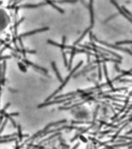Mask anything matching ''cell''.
<instances>
[{
    "instance_id": "7c38bea8",
    "label": "cell",
    "mask_w": 132,
    "mask_h": 149,
    "mask_svg": "<svg viewBox=\"0 0 132 149\" xmlns=\"http://www.w3.org/2000/svg\"><path fill=\"white\" fill-rule=\"evenodd\" d=\"M103 70H104V74H105V77H106V82H107V85H109L111 89L113 88V86L112 85V82L109 79V78H108V74H107V69H106V64H103Z\"/></svg>"
},
{
    "instance_id": "ac0fdd59",
    "label": "cell",
    "mask_w": 132,
    "mask_h": 149,
    "mask_svg": "<svg viewBox=\"0 0 132 149\" xmlns=\"http://www.w3.org/2000/svg\"><path fill=\"white\" fill-rule=\"evenodd\" d=\"M10 104H11L10 103H8L5 104V106L4 107V108L2 109V110H0V114H4V113H5V110H6V109H8V108L9 107Z\"/></svg>"
},
{
    "instance_id": "e0dca14e",
    "label": "cell",
    "mask_w": 132,
    "mask_h": 149,
    "mask_svg": "<svg viewBox=\"0 0 132 149\" xmlns=\"http://www.w3.org/2000/svg\"><path fill=\"white\" fill-rule=\"evenodd\" d=\"M62 58L64 59V64L66 67H68V61H67V58H66V53L64 51V49H62Z\"/></svg>"
},
{
    "instance_id": "f546056e",
    "label": "cell",
    "mask_w": 132,
    "mask_h": 149,
    "mask_svg": "<svg viewBox=\"0 0 132 149\" xmlns=\"http://www.w3.org/2000/svg\"><path fill=\"white\" fill-rule=\"evenodd\" d=\"M132 134V129L130 130V131H128V132H127V134Z\"/></svg>"
},
{
    "instance_id": "4dcf8cb0",
    "label": "cell",
    "mask_w": 132,
    "mask_h": 149,
    "mask_svg": "<svg viewBox=\"0 0 132 149\" xmlns=\"http://www.w3.org/2000/svg\"><path fill=\"white\" fill-rule=\"evenodd\" d=\"M129 122H132V118H131V119H129V120H128Z\"/></svg>"
},
{
    "instance_id": "d4e9b609",
    "label": "cell",
    "mask_w": 132,
    "mask_h": 149,
    "mask_svg": "<svg viewBox=\"0 0 132 149\" xmlns=\"http://www.w3.org/2000/svg\"><path fill=\"white\" fill-rule=\"evenodd\" d=\"M121 138H124V139H128V140H132L131 138H128V137H125V136H120Z\"/></svg>"
},
{
    "instance_id": "7a4b0ae2",
    "label": "cell",
    "mask_w": 132,
    "mask_h": 149,
    "mask_svg": "<svg viewBox=\"0 0 132 149\" xmlns=\"http://www.w3.org/2000/svg\"><path fill=\"white\" fill-rule=\"evenodd\" d=\"M67 122V120H59V121H56V122H53V123H49L48 125H47L43 130H40V131H38L37 133H36L34 135H33L31 138H29L27 141H25V144L26 143H27L28 141H33V140H34V139H36V138H37L38 137H40L42 134H44L45 131H47V130H48L51 127H54V126H57V125H59V124H63V123H66Z\"/></svg>"
},
{
    "instance_id": "603a6c76",
    "label": "cell",
    "mask_w": 132,
    "mask_h": 149,
    "mask_svg": "<svg viewBox=\"0 0 132 149\" xmlns=\"http://www.w3.org/2000/svg\"><path fill=\"white\" fill-rule=\"evenodd\" d=\"M79 138H80V140L81 141H82L83 142H87V140L84 138V136H82V134H80L79 135Z\"/></svg>"
},
{
    "instance_id": "44dd1931",
    "label": "cell",
    "mask_w": 132,
    "mask_h": 149,
    "mask_svg": "<svg viewBox=\"0 0 132 149\" xmlns=\"http://www.w3.org/2000/svg\"><path fill=\"white\" fill-rule=\"evenodd\" d=\"M98 68H99V73H98L99 80H101V79H102V71H101V65H100V63L98 64Z\"/></svg>"
},
{
    "instance_id": "484cf974",
    "label": "cell",
    "mask_w": 132,
    "mask_h": 149,
    "mask_svg": "<svg viewBox=\"0 0 132 149\" xmlns=\"http://www.w3.org/2000/svg\"><path fill=\"white\" fill-rule=\"evenodd\" d=\"M5 42L4 40H0V47H1L2 45H3V44H5Z\"/></svg>"
},
{
    "instance_id": "8fae6325",
    "label": "cell",
    "mask_w": 132,
    "mask_h": 149,
    "mask_svg": "<svg viewBox=\"0 0 132 149\" xmlns=\"http://www.w3.org/2000/svg\"><path fill=\"white\" fill-rule=\"evenodd\" d=\"M2 65V79H1V83H2V85H5V70H6V63H5V61H3Z\"/></svg>"
},
{
    "instance_id": "1f68e13d",
    "label": "cell",
    "mask_w": 132,
    "mask_h": 149,
    "mask_svg": "<svg viewBox=\"0 0 132 149\" xmlns=\"http://www.w3.org/2000/svg\"><path fill=\"white\" fill-rule=\"evenodd\" d=\"M129 95H130V96H132V92H131V93H130V94H129Z\"/></svg>"
},
{
    "instance_id": "ba28073f",
    "label": "cell",
    "mask_w": 132,
    "mask_h": 149,
    "mask_svg": "<svg viewBox=\"0 0 132 149\" xmlns=\"http://www.w3.org/2000/svg\"><path fill=\"white\" fill-rule=\"evenodd\" d=\"M51 66H52V68H53V70L55 71V74H56L57 78H58L61 82H63V79H62V78L61 74H60V72H59L58 70V68H57V66H56V65H55V61H52V62H51Z\"/></svg>"
},
{
    "instance_id": "5b68a950",
    "label": "cell",
    "mask_w": 132,
    "mask_h": 149,
    "mask_svg": "<svg viewBox=\"0 0 132 149\" xmlns=\"http://www.w3.org/2000/svg\"><path fill=\"white\" fill-rule=\"evenodd\" d=\"M49 29H50V28L47 27H42V28H39V29L34 30H32V31H29V32H27V33H24V34H22L19 35L18 37H29V36H31V35L36 34H37V33L45 32V31H47Z\"/></svg>"
},
{
    "instance_id": "4fadbf2b",
    "label": "cell",
    "mask_w": 132,
    "mask_h": 149,
    "mask_svg": "<svg viewBox=\"0 0 132 149\" xmlns=\"http://www.w3.org/2000/svg\"><path fill=\"white\" fill-rule=\"evenodd\" d=\"M45 1H46L47 3H48L49 5H51V6H53V7L55 8V9H56L58 11H59L60 12H61V13H64V12H65V11H64L63 9H60L59 7H58V6H57L55 3H54V2L51 1V0H45Z\"/></svg>"
},
{
    "instance_id": "cb8c5ba5",
    "label": "cell",
    "mask_w": 132,
    "mask_h": 149,
    "mask_svg": "<svg viewBox=\"0 0 132 149\" xmlns=\"http://www.w3.org/2000/svg\"><path fill=\"white\" fill-rule=\"evenodd\" d=\"M126 116H127V114H124V115H123L122 116H121V117H120V119L117 120L116 121H117V122H118V121H120V120H121L124 119V117H126ZM116 121H115V122H116Z\"/></svg>"
},
{
    "instance_id": "f1b7e54d",
    "label": "cell",
    "mask_w": 132,
    "mask_h": 149,
    "mask_svg": "<svg viewBox=\"0 0 132 149\" xmlns=\"http://www.w3.org/2000/svg\"><path fill=\"white\" fill-rule=\"evenodd\" d=\"M79 145H80V143H79V142H78V143H77V145H75V146L73 147V148H77L79 146Z\"/></svg>"
},
{
    "instance_id": "9a60e30c",
    "label": "cell",
    "mask_w": 132,
    "mask_h": 149,
    "mask_svg": "<svg viewBox=\"0 0 132 149\" xmlns=\"http://www.w3.org/2000/svg\"><path fill=\"white\" fill-rule=\"evenodd\" d=\"M116 45H123V44H132V40H123V41H118L115 43Z\"/></svg>"
},
{
    "instance_id": "2e32d148",
    "label": "cell",
    "mask_w": 132,
    "mask_h": 149,
    "mask_svg": "<svg viewBox=\"0 0 132 149\" xmlns=\"http://www.w3.org/2000/svg\"><path fill=\"white\" fill-rule=\"evenodd\" d=\"M62 134V133H56V134H53V135H51L50 138H46V139H44V140H42L41 141H40V144L41 143H44V142H47V141H49L50 140H51L52 138H55V136H59V135H61Z\"/></svg>"
},
{
    "instance_id": "8992f818",
    "label": "cell",
    "mask_w": 132,
    "mask_h": 149,
    "mask_svg": "<svg viewBox=\"0 0 132 149\" xmlns=\"http://www.w3.org/2000/svg\"><path fill=\"white\" fill-rule=\"evenodd\" d=\"M47 3L45 2H41V3H39V4H27V5H18V7L16 8V10H18L20 9H22V8H37V7H40V6H43V5H45Z\"/></svg>"
},
{
    "instance_id": "d6a6232c",
    "label": "cell",
    "mask_w": 132,
    "mask_h": 149,
    "mask_svg": "<svg viewBox=\"0 0 132 149\" xmlns=\"http://www.w3.org/2000/svg\"><path fill=\"white\" fill-rule=\"evenodd\" d=\"M129 72H132V69H131V70H130Z\"/></svg>"
},
{
    "instance_id": "30bf717a",
    "label": "cell",
    "mask_w": 132,
    "mask_h": 149,
    "mask_svg": "<svg viewBox=\"0 0 132 149\" xmlns=\"http://www.w3.org/2000/svg\"><path fill=\"white\" fill-rule=\"evenodd\" d=\"M92 28H93V27H92V26H90V27H88V28H87V29H86V30L85 31H84V32H83V34H82V36H81V37H79V38L78 39V40H77L76 41H75V42H74V43H73V45H72V46H76V45L78 44V43H79V42H80V41H81L82 40H83L84 37H85V36H86V34H88V33L89 32V31H90V30H91Z\"/></svg>"
},
{
    "instance_id": "ffe728a7",
    "label": "cell",
    "mask_w": 132,
    "mask_h": 149,
    "mask_svg": "<svg viewBox=\"0 0 132 149\" xmlns=\"http://www.w3.org/2000/svg\"><path fill=\"white\" fill-rule=\"evenodd\" d=\"M7 122H8V119H7V118H5V120H4V122L2 123V127H0V134L3 131V130H4V128L5 127V124L7 123Z\"/></svg>"
},
{
    "instance_id": "9c48e42d",
    "label": "cell",
    "mask_w": 132,
    "mask_h": 149,
    "mask_svg": "<svg viewBox=\"0 0 132 149\" xmlns=\"http://www.w3.org/2000/svg\"><path fill=\"white\" fill-rule=\"evenodd\" d=\"M17 129H18V131H17V137H18V139H19L20 141H22L23 138H27V137H30L29 134H22V130H21V126L20 124H17Z\"/></svg>"
},
{
    "instance_id": "3957f363",
    "label": "cell",
    "mask_w": 132,
    "mask_h": 149,
    "mask_svg": "<svg viewBox=\"0 0 132 149\" xmlns=\"http://www.w3.org/2000/svg\"><path fill=\"white\" fill-rule=\"evenodd\" d=\"M92 38L95 40V41H97V42H98V43H101V44H103V45H105V46H106V47H111V48H113V49H115V50H118V51H124V52H126V53H128L129 54H131V56H132V51H131V50H129L128 48H124V47H118L117 45H113V44H109V43H107L106 42H104V41H102V40H98L97 37H96L94 35H93L92 36Z\"/></svg>"
},
{
    "instance_id": "6da1fadb",
    "label": "cell",
    "mask_w": 132,
    "mask_h": 149,
    "mask_svg": "<svg viewBox=\"0 0 132 149\" xmlns=\"http://www.w3.org/2000/svg\"><path fill=\"white\" fill-rule=\"evenodd\" d=\"M83 64V61H79V64H78L77 65H76V67L75 68H73V69H71L70 70V74H68V75L67 76V77H66V78L65 79V80H63V82H62V85H60L59 87H58V88L55 91V92H54L53 93H52V94L48 97V98H47V99H46V100L44 101V102H47V101H50L51 100V99H53L54 98V96H55L57 94H58V93L60 92V91H61V90H62L63 89H64V87L66 85V84H67L68 82V81L70 80V78H71V76H72L73 75V74H74V73L76 72V70L78 69V68H79Z\"/></svg>"
},
{
    "instance_id": "7402d4cb",
    "label": "cell",
    "mask_w": 132,
    "mask_h": 149,
    "mask_svg": "<svg viewBox=\"0 0 132 149\" xmlns=\"http://www.w3.org/2000/svg\"><path fill=\"white\" fill-rule=\"evenodd\" d=\"M114 130H107V131H104V132H101L100 134H102V135H105V134H108V133H112V132H113Z\"/></svg>"
},
{
    "instance_id": "277c9868",
    "label": "cell",
    "mask_w": 132,
    "mask_h": 149,
    "mask_svg": "<svg viewBox=\"0 0 132 149\" xmlns=\"http://www.w3.org/2000/svg\"><path fill=\"white\" fill-rule=\"evenodd\" d=\"M22 61L24 62V63L26 64V65H30V66H32L34 69H36V70H37L39 72H40V73H42V74H45V75H47V69H45V68H42V67H40V66H39V65H35V64H33V62H31V61H30L29 60H27V59H22Z\"/></svg>"
},
{
    "instance_id": "4316f807",
    "label": "cell",
    "mask_w": 132,
    "mask_h": 149,
    "mask_svg": "<svg viewBox=\"0 0 132 149\" xmlns=\"http://www.w3.org/2000/svg\"><path fill=\"white\" fill-rule=\"evenodd\" d=\"M114 68H115V70H116L117 72H120V71H121V70L119 69V68H118V66H117V65H114Z\"/></svg>"
},
{
    "instance_id": "52a82bcc",
    "label": "cell",
    "mask_w": 132,
    "mask_h": 149,
    "mask_svg": "<svg viewBox=\"0 0 132 149\" xmlns=\"http://www.w3.org/2000/svg\"><path fill=\"white\" fill-rule=\"evenodd\" d=\"M65 40H66V37H62V43H58L55 41L53 40H47V43H50V44H52V45H55V46H57L58 47H60L61 49H65Z\"/></svg>"
},
{
    "instance_id": "83f0119b",
    "label": "cell",
    "mask_w": 132,
    "mask_h": 149,
    "mask_svg": "<svg viewBox=\"0 0 132 149\" xmlns=\"http://www.w3.org/2000/svg\"><path fill=\"white\" fill-rule=\"evenodd\" d=\"M9 91H11L12 92H18V90H14V89H12L11 88H9Z\"/></svg>"
},
{
    "instance_id": "d6986e66",
    "label": "cell",
    "mask_w": 132,
    "mask_h": 149,
    "mask_svg": "<svg viewBox=\"0 0 132 149\" xmlns=\"http://www.w3.org/2000/svg\"><path fill=\"white\" fill-rule=\"evenodd\" d=\"M128 123H124V126H122V127H121V128H120V130H119L118 131H117V132L116 133V134H115L114 136H112V138H117V136H118L119 133L121 132V130H123V129H124V127H126V126L128 125Z\"/></svg>"
},
{
    "instance_id": "5bb4252c",
    "label": "cell",
    "mask_w": 132,
    "mask_h": 149,
    "mask_svg": "<svg viewBox=\"0 0 132 149\" xmlns=\"http://www.w3.org/2000/svg\"><path fill=\"white\" fill-rule=\"evenodd\" d=\"M17 65H18V66H19L20 69L23 72H27V66H26L24 64L22 63V62H18Z\"/></svg>"
}]
</instances>
